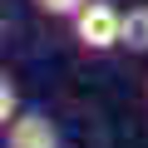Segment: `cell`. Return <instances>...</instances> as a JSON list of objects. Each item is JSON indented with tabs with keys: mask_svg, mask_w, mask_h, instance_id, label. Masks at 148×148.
Here are the masks:
<instances>
[{
	"mask_svg": "<svg viewBox=\"0 0 148 148\" xmlns=\"http://www.w3.org/2000/svg\"><path fill=\"white\" fill-rule=\"evenodd\" d=\"M5 148H59V133L45 114H15L5 123Z\"/></svg>",
	"mask_w": 148,
	"mask_h": 148,
	"instance_id": "obj_2",
	"label": "cell"
},
{
	"mask_svg": "<svg viewBox=\"0 0 148 148\" xmlns=\"http://www.w3.org/2000/svg\"><path fill=\"white\" fill-rule=\"evenodd\" d=\"M20 114V99H15V84L5 79V74H0V128H5L10 119Z\"/></svg>",
	"mask_w": 148,
	"mask_h": 148,
	"instance_id": "obj_4",
	"label": "cell"
},
{
	"mask_svg": "<svg viewBox=\"0 0 148 148\" xmlns=\"http://www.w3.org/2000/svg\"><path fill=\"white\" fill-rule=\"evenodd\" d=\"M119 45H128L133 54L148 49V5H128V10H123V35H119Z\"/></svg>",
	"mask_w": 148,
	"mask_h": 148,
	"instance_id": "obj_3",
	"label": "cell"
},
{
	"mask_svg": "<svg viewBox=\"0 0 148 148\" xmlns=\"http://www.w3.org/2000/svg\"><path fill=\"white\" fill-rule=\"evenodd\" d=\"M84 0H35L40 15H54V20H74V10H79Z\"/></svg>",
	"mask_w": 148,
	"mask_h": 148,
	"instance_id": "obj_5",
	"label": "cell"
},
{
	"mask_svg": "<svg viewBox=\"0 0 148 148\" xmlns=\"http://www.w3.org/2000/svg\"><path fill=\"white\" fill-rule=\"evenodd\" d=\"M119 35H123V10H114L109 0H84V5L74 10V40L84 49L104 54V49L119 45Z\"/></svg>",
	"mask_w": 148,
	"mask_h": 148,
	"instance_id": "obj_1",
	"label": "cell"
}]
</instances>
